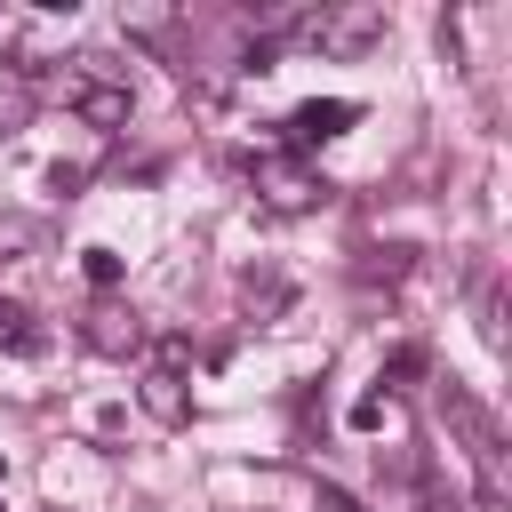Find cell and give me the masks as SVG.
<instances>
[{
  "instance_id": "obj_4",
  "label": "cell",
  "mask_w": 512,
  "mask_h": 512,
  "mask_svg": "<svg viewBox=\"0 0 512 512\" xmlns=\"http://www.w3.org/2000/svg\"><path fill=\"white\" fill-rule=\"evenodd\" d=\"M256 200H264L272 216H312V208L328 200V184H320L304 160H256Z\"/></svg>"
},
{
  "instance_id": "obj_9",
  "label": "cell",
  "mask_w": 512,
  "mask_h": 512,
  "mask_svg": "<svg viewBox=\"0 0 512 512\" xmlns=\"http://www.w3.org/2000/svg\"><path fill=\"white\" fill-rule=\"evenodd\" d=\"M80 272H88L96 288H120V256H112V248H80Z\"/></svg>"
},
{
  "instance_id": "obj_10",
  "label": "cell",
  "mask_w": 512,
  "mask_h": 512,
  "mask_svg": "<svg viewBox=\"0 0 512 512\" xmlns=\"http://www.w3.org/2000/svg\"><path fill=\"white\" fill-rule=\"evenodd\" d=\"M408 376H424V344H400V352L384 360V384H408Z\"/></svg>"
},
{
  "instance_id": "obj_13",
  "label": "cell",
  "mask_w": 512,
  "mask_h": 512,
  "mask_svg": "<svg viewBox=\"0 0 512 512\" xmlns=\"http://www.w3.org/2000/svg\"><path fill=\"white\" fill-rule=\"evenodd\" d=\"M0 472H8V456H0Z\"/></svg>"
},
{
  "instance_id": "obj_2",
  "label": "cell",
  "mask_w": 512,
  "mask_h": 512,
  "mask_svg": "<svg viewBox=\"0 0 512 512\" xmlns=\"http://www.w3.org/2000/svg\"><path fill=\"white\" fill-rule=\"evenodd\" d=\"M64 104H72L88 128H128L136 88H128V72H120L104 48H80V56H72V72H64Z\"/></svg>"
},
{
  "instance_id": "obj_8",
  "label": "cell",
  "mask_w": 512,
  "mask_h": 512,
  "mask_svg": "<svg viewBox=\"0 0 512 512\" xmlns=\"http://www.w3.org/2000/svg\"><path fill=\"white\" fill-rule=\"evenodd\" d=\"M24 248H40V224L32 216H0V256H24Z\"/></svg>"
},
{
  "instance_id": "obj_12",
  "label": "cell",
  "mask_w": 512,
  "mask_h": 512,
  "mask_svg": "<svg viewBox=\"0 0 512 512\" xmlns=\"http://www.w3.org/2000/svg\"><path fill=\"white\" fill-rule=\"evenodd\" d=\"M440 512H504V504H488V496H464V504H440Z\"/></svg>"
},
{
  "instance_id": "obj_1",
  "label": "cell",
  "mask_w": 512,
  "mask_h": 512,
  "mask_svg": "<svg viewBox=\"0 0 512 512\" xmlns=\"http://www.w3.org/2000/svg\"><path fill=\"white\" fill-rule=\"evenodd\" d=\"M384 32H392V16H384L376 0H336V8L288 16V40L312 48V56H360V48H376Z\"/></svg>"
},
{
  "instance_id": "obj_5",
  "label": "cell",
  "mask_w": 512,
  "mask_h": 512,
  "mask_svg": "<svg viewBox=\"0 0 512 512\" xmlns=\"http://www.w3.org/2000/svg\"><path fill=\"white\" fill-rule=\"evenodd\" d=\"M80 336H88V352H104V360H128V352H144V320H136L128 304H112V296H96V304H88Z\"/></svg>"
},
{
  "instance_id": "obj_6",
  "label": "cell",
  "mask_w": 512,
  "mask_h": 512,
  "mask_svg": "<svg viewBox=\"0 0 512 512\" xmlns=\"http://www.w3.org/2000/svg\"><path fill=\"white\" fill-rule=\"evenodd\" d=\"M352 120H360V104H352V96H312V104H296V112H288L280 128H288V144H296V152H312V144L344 136Z\"/></svg>"
},
{
  "instance_id": "obj_7",
  "label": "cell",
  "mask_w": 512,
  "mask_h": 512,
  "mask_svg": "<svg viewBox=\"0 0 512 512\" xmlns=\"http://www.w3.org/2000/svg\"><path fill=\"white\" fill-rule=\"evenodd\" d=\"M0 352H24V360H32V352H48V328H40L16 296H0Z\"/></svg>"
},
{
  "instance_id": "obj_11",
  "label": "cell",
  "mask_w": 512,
  "mask_h": 512,
  "mask_svg": "<svg viewBox=\"0 0 512 512\" xmlns=\"http://www.w3.org/2000/svg\"><path fill=\"white\" fill-rule=\"evenodd\" d=\"M312 512H368V504H352L344 488H320V496H312Z\"/></svg>"
},
{
  "instance_id": "obj_3",
  "label": "cell",
  "mask_w": 512,
  "mask_h": 512,
  "mask_svg": "<svg viewBox=\"0 0 512 512\" xmlns=\"http://www.w3.org/2000/svg\"><path fill=\"white\" fill-rule=\"evenodd\" d=\"M136 400H144V416H152L160 432L192 424V384H184V344H176V336H168V344H160V360L136 376Z\"/></svg>"
}]
</instances>
